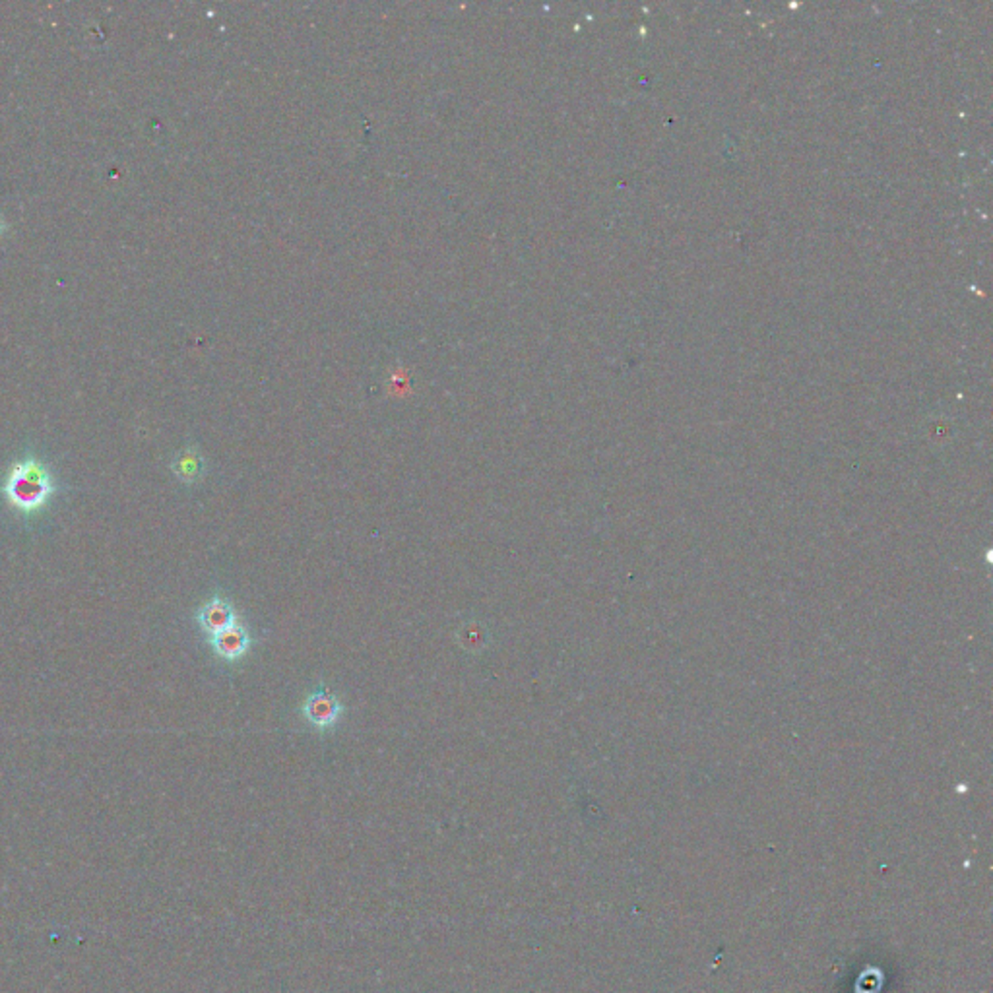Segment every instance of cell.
I'll return each instance as SVG.
<instances>
[{"label":"cell","mask_w":993,"mask_h":993,"mask_svg":"<svg viewBox=\"0 0 993 993\" xmlns=\"http://www.w3.org/2000/svg\"><path fill=\"white\" fill-rule=\"evenodd\" d=\"M57 481L49 465L36 456H27L14 462L3 481L5 501L10 508L18 510L24 517H34L41 512L57 495Z\"/></svg>","instance_id":"6da1fadb"},{"label":"cell","mask_w":993,"mask_h":993,"mask_svg":"<svg viewBox=\"0 0 993 993\" xmlns=\"http://www.w3.org/2000/svg\"><path fill=\"white\" fill-rule=\"evenodd\" d=\"M344 705L340 698L326 689H319L307 696L303 703V716L319 729L332 727L344 714Z\"/></svg>","instance_id":"7a4b0ae2"},{"label":"cell","mask_w":993,"mask_h":993,"mask_svg":"<svg viewBox=\"0 0 993 993\" xmlns=\"http://www.w3.org/2000/svg\"><path fill=\"white\" fill-rule=\"evenodd\" d=\"M196 621L202 627V631L214 636L233 625H237V615H235V610H233V605L225 598L215 596L198 610Z\"/></svg>","instance_id":"3957f363"},{"label":"cell","mask_w":993,"mask_h":993,"mask_svg":"<svg viewBox=\"0 0 993 993\" xmlns=\"http://www.w3.org/2000/svg\"><path fill=\"white\" fill-rule=\"evenodd\" d=\"M210 644L215 654L222 660L235 662L243 658L248 652V648H251V636H248V632L237 623L222 632L210 636Z\"/></svg>","instance_id":"277c9868"},{"label":"cell","mask_w":993,"mask_h":993,"mask_svg":"<svg viewBox=\"0 0 993 993\" xmlns=\"http://www.w3.org/2000/svg\"><path fill=\"white\" fill-rule=\"evenodd\" d=\"M171 470H173V474L183 484H194V481L204 476L206 462L196 446H186L171 462Z\"/></svg>","instance_id":"5b68a950"},{"label":"cell","mask_w":993,"mask_h":993,"mask_svg":"<svg viewBox=\"0 0 993 993\" xmlns=\"http://www.w3.org/2000/svg\"><path fill=\"white\" fill-rule=\"evenodd\" d=\"M456 639H458V643H460V646L464 650L477 654V652L487 648L489 631H487V627L484 623H479V621H468V623H464L458 629Z\"/></svg>","instance_id":"8992f818"},{"label":"cell","mask_w":993,"mask_h":993,"mask_svg":"<svg viewBox=\"0 0 993 993\" xmlns=\"http://www.w3.org/2000/svg\"><path fill=\"white\" fill-rule=\"evenodd\" d=\"M5 231H6V225H5V220H3V215H0V239H3V235H5Z\"/></svg>","instance_id":"52a82bcc"}]
</instances>
